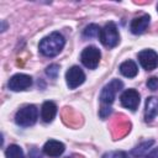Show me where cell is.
<instances>
[{"instance_id":"obj_8","label":"cell","mask_w":158,"mask_h":158,"mask_svg":"<svg viewBox=\"0 0 158 158\" xmlns=\"http://www.w3.org/2000/svg\"><path fill=\"white\" fill-rule=\"evenodd\" d=\"M138 60L146 70H153L158 67V53L153 49H143L138 53Z\"/></svg>"},{"instance_id":"obj_19","label":"cell","mask_w":158,"mask_h":158,"mask_svg":"<svg viewBox=\"0 0 158 158\" xmlns=\"http://www.w3.org/2000/svg\"><path fill=\"white\" fill-rule=\"evenodd\" d=\"M58 70H59V67H58L57 64H51V65L47 67V69H46V74H47L49 78L56 79L57 75H58Z\"/></svg>"},{"instance_id":"obj_11","label":"cell","mask_w":158,"mask_h":158,"mask_svg":"<svg viewBox=\"0 0 158 158\" xmlns=\"http://www.w3.org/2000/svg\"><path fill=\"white\" fill-rule=\"evenodd\" d=\"M64 149H65L64 144L59 141H56V139H49L43 146L44 154H47L49 157H59L64 152Z\"/></svg>"},{"instance_id":"obj_20","label":"cell","mask_w":158,"mask_h":158,"mask_svg":"<svg viewBox=\"0 0 158 158\" xmlns=\"http://www.w3.org/2000/svg\"><path fill=\"white\" fill-rule=\"evenodd\" d=\"M147 86L151 90H157L158 89V77H151L147 80Z\"/></svg>"},{"instance_id":"obj_13","label":"cell","mask_w":158,"mask_h":158,"mask_svg":"<svg viewBox=\"0 0 158 158\" xmlns=\"http://www.w3.org/2000/svg\"><path fill=\"white\" fill-rule=\"evenodd\" d=\"M57 114V105L53 101H44L41 107V118L43 122H52Z\"/></svg>"},{"instance_id":"obj_12","label":"cell","mask_w":158,"mask_h":158,"mask_svg":"<svg viewBox=\"0 0 158 158\" xmlns=\"http://www.w3.org/2000/svg\"><path fill=\"white\" fill-rule=\"evenodd\" d=\"M158 115V98L149 96L146 100V109H144V120L151 122Z\"/></svg>"},{"instance_id":"obj_1","label":"cell","mask_w":158,"mask_h":158,"mask_svg":"<svg viewBox=\"0 0 158 158\" xmlns=\"http://www.w3.org/2000/svg\"><path fill=\"white\" fill-rule=\"evenodd\" d=\"M65 44V38L59 32H52L43 37L40 42V52L44 57H56L63 49Z\"/></svg>"},{"instance_id":"obj_18","label":"cell","mask_w":158,"mask_h":158,"mask_svg":"<svg viewBox=\"0 0 158 158\" xmlns=\"http://www.w3.org/2000/svg\"><path fill=\"white\" fill-rule=\"evenodd\" d=\"M102 158H128V156L123 151H111V152L105 153Z\"/></svg>"},{"instance_id":"obj_10","label":"cell","mask_w":158,"mask_h":158,"mask_svg":"<svg viewBox=\"0 0 158 158\" xmlns=\"http://www.w3.org/2000/svg\"><path fill=\"white\" fill-rule=\"evenodd\" d=\"M149 21H151V17L147 14H143L141 16L135 17L130 25L131 32L133 35H142L147 30V27L149 26Z\"/></svg>"},{"instance_id":"obj_9","label":"cell","mask_w":158,"mask_h":158,"mask_svg":"<svg viewBox=\"0 0 158 158\" xmlns=\"http://www.w3.org/2000/svg\"><path fill=\"white\" fill-rule=\"evenodd\" d=\"M121 105L131 111H136V109L139 105V94L135 89H127L122 93L120 98Z\"/></svg>"},{"instance_id":"obj_6","label":"cell","mask_w":158,"mask_h":158,"mask_svg":"<svg viewBox=\"0 0 158 158\" xmlns=\"http://www.w3.org/2000/svg\"><path fill=\"white\" fill-rule=\"evenodd\" d=\"M32 85V78L23 73H17L12 75L7 83V86L12 91H22Z\"/></svg>"},{"instance_id":"obj_22","label":"cell","mask_w":158,"mask_h":158,"mask_svg":"<svg viewBox=\"0 0 158 158\" xmlns=\"http://www.w3.org/2000/svg\"><path fill=\"white\" fill-rule=\"evenodd\" d=\"M30 158H42V157L36 148H32V151L30 152Z\"/></svg>"},{"instance_id":"obj_23","label":"cell","mask_w":158,"mask_h":158,"mask_svg":"<svg viewBox=\"0 0 158 158\" xmlns=\"http://www.w3.org/2000/svg\"><path fill=\"white\" fill-rule=\"evenodd\" d=\"M144 158H158V148H156V149H153L149 154H147Z\"/></svg>"},{"instance_id":"obj_15","label":"cell","mask_w":158,"mask_h":158,"mask_svg":"<svg viewBox=\"0 0 158 158\" xmlns=\"http://www.w3.org/2000/svg\"><path fill=\"white\" fill-rule=\"evenodd\" d=\"M6 158H25L23 151L17 144H10L5 151Z\"/></svg>"},{"instance_id":"obj_24","label":"cell","mask_w":158,"mask_h":158,"mask_svg":"<svg viewBox=\"0 0 158 158\" xmlns=\"http://www.w3.org/2000/svg\"><path fill=\"white\" fill-rule=\"evenodd\" d=\"M157 10H158V5H157Z\"/></svg>"},{"instance_id":"obj_4","label":"cell","mask_w":158,"mask_h":158,"mask_svg":"<svg viewBox=\"0 0 158 158\" xmlns=\"http://www.w3.org/2000/svg\"><path fill=\"white\" fill-rule=\"evenodd\" d=\"M122 88H123V83H122L120 79H114V80H111L110 83H107V84L102 88V90H101V93H100V101H101L102 104H105V105L112 104L114 100H115L116 94H117Z\"/></svg>"},{"instance_id":"obj_7","label":"cell","mask_w":158,"mask_h":158,"mask_svg":"<svg viewBox=\"0 0 158 158\" xmlns=\"http://www.w3.org/2000/svg\"><path fill=\"white\" fill-rule=\"evenodd\" d=\"M65 80H67V84H68L69 89H75L85 81V74H84V72L80 67L73 65L67 70Z\"/></svg>"},{"instance_id":"obj_5","label":"cell","mask_w":158,"mask_h":158,"mask_svg":"<svg viewBox=\"0 0 158 158\" xmlns=\"http://www.w3.org/2000/svg\"><path fill=\"white\" fill-rule=\"evenodd\" d=\"M101 58V53L99 51V48H96L95 46H88L83 49L81 54H80V60L81 63L89 68V69H95L99 65Z\"/></svg>"},{"instance_id":"obj_21","label":"cell","mask_w":158,"mask_h":158,"mask_svg":"<svg viewBox=\"0 0 158 158\" xmlns=\"http://www.w3.org/2000/svg\"><path fill=\"white\" fill-rule=\"evenodd\" d=\"M111 112V109L110 107H102L101 110H100V116L104 118V117H106V115H109Z\"/></svg>"},{"instance_id":"obj_17","label":"cell","mask_w":158,"mask_h":158,"mask_svg":"<svg viewBox=\"0 0 158 158\" xmlns=\"http://www.w3.org/2000/svg\"><path fill=\"white\" fill-rule=\"evenodd\" d=\"M100 27L98 26V25H95V23H91V25H89V26H86L85 27V30H84V32H83V35H84V37H89V38H93V37H96V36H99V33H100Z\"/></svg>"},{"instance_id":"obj_16","label":"cell","mask_w":158,"mask_h":158,"mask_svg":"<svg viewBox=\"0 0 158 158\" xmlns=\"http://www.w3.org/2000/svg\"><path fill=\"white\" fill-rule=\"evenodd\" d=\"M153 143H154V141H153V139H149V141L142 142L139 146H137V147L132 151V154H133L135 157H139V156H142L144 152H147V151H148V148H149Z\"/></svg>"},{"instance_id":"obj_3","label":"cell","mask_w":158,"mask_h":158,"mask_svg":"<svg viewBox=\"0 0 158 158\" xmlns=\"http://www.w3.org/2000/svg\"><path fill=\"white\" fill-rule=\"evenodd\" d=\"M99 40L107 48H114L115 46H117V43L120 41V35H118V30H117L116 25L112 21L107 22L100 30Z\"/></svg>"},{"instance_id":"obj_2","label":"cell","mask_w":158,"mask_h":158,"mask_svg":"<svg viewBox=\"0 0 158 158\" xmlns=\"http://www.w3.org/2000/svg\"><path fill=\"white\" fill-rule=\"evenodd\" d=\"M38 118V110L35 105H26L21 107L15 115V122L21 127H30L36 123Z\"/></svg>"},{"instance_id":"obj_14","label":"cell","mask_w":158,"mask_h":158,"mask_svg":"<svg viewBox=\"0 0 158 158\" xmlns=\"http://www.w3.org/2000/svg\"><path fill=\"white\" fill-rule=\"evenodd\" d=\"M120 73L126 78H135L138 73L137 64L131 59L125 60L120 64Z\"/></svg>"}]
</instances>
